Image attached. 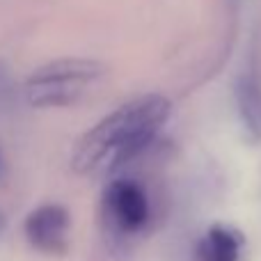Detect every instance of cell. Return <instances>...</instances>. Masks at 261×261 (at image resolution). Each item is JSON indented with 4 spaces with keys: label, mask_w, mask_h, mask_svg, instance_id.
<instances>
[{
    "label": "cell",
    "mask_w": 261,
    "mask_h": 261,
    "mask_svg": "<svg viewBox=\"0 0 261 261\" xmlns=\"http://www.w3.org/2000/svg\"><path fill=\"white\" fill-rule=\"evenodd\" d=\"M28 243L44 254H62L69 248L71 216L62 204H41L23 222Z\"/></svg>",
    "instance_id": "277c9868"
},
{
    "label": "cell",
    "mask_w": 261,
    "mask_h": 261,
    "mask_svg": "<svg viewBox=\"0 0 261 261\" xmlns=\"http://www.w3.org/2000/svg\"><path fill=\"white\" fill-rule=\"evenodd\" d=\"M243 236L229 225H211L197 241L195 259L197 261H241Z\"/></svg>",
    "instance_id": "5b68a950"
},
{
    "label": "cell",
    "mask_w": 261,
    "mask_h": 261,
    "mask_svg": "<svg viewBox=\"0 0 261 261\" xmlns=\"http://www.w3.org/2000/svg\"><path fill=\"white\" fill-rule=\"evenodd\" d=\"M172 113L165 96L147 94L106 115L76 142L71 167L78 174L110 172L142 153L156 140Z\"/></svg>",
    "instance_id": "6da1fadb"
},
{
    "label": "cell",
    "mask_w": 261,
    "mask_h": 261,
    "mask_svg": "<svg viewBox=\"0 0 261 261\" xmlns=\"http://www.w3.org/2000/svg\"><path fill=\"white\" fill-rule=\"evenodd\" d=\"M106 227L117 236H135L151 220L147 190L133 179H115L106 186L101 199Z\"/></svg>",
    "instance_id": "3957f363"
},
{
    "label": "cell",
    "mask_w": 261,
    "mask_h": 261,
    "mask_svg": "<svg viewBox=\"0 0 261 261\" xmlns=\"http://www.w3.org/2000/svg\"><path fill=\"white\" fill-rule=\"evenodd\" d=\"M5 227H7V218H5V213H3V211H0V236H3Z\"/></svg>",
    "instance_id": "9c48e42d"
},
{
    "label": "cell",
    "mask_w": 261,
    "mask_h": 261,
    "mask_svg": "<svg viewBox=\"0 0 261 261\" xmlns=\"http://www.w3.org/2000/svg\"><path fill=\"white\" fill-rule=\"evenodd\" d=\"M16 106V81L9 67L0 60V113H7Z\"/></svg>",
    "instance_id": "52a82bcc"
},
{
    "label": "cell",
    "mask_w": 261,
    "mask_h": 261,
    "mask_svg": "<svg viewBox=\"0 0 261 261\" xmlns=\"http://www.w3.org/2000/svg\"><path fill=\"white\" fill-rule=\"evenodd\" d=\"M236 106L243 126L254 140L261 138V87L257 78L245 73L236 83Z\"/></svg>",
    "instance_id": "8992f818"
},
{
    "label": "cell",
    "mask_w": 261,
    "mask_h": 261,
    "mask_svg": "<svg viewBox=\"0 0 261 261\" xmlns=\"http://www.w3.org/2000/svg\"><path fill=\"white\" fill-rule=\"evenodd\" d=\"M103 76V64L87 58H62L35 69L25 81V99L35 108H62L85 94Z\"/></svg>",
    "instance_id": "7a4b0ae2"
},
{
    "label": "cell",
    "mask_w": 261,
    "mask_h": 261,
    "mask_svg": "<svg viewBox=\"0 0 261 261\" xmlns=\"http://www.w3.org/2000/svg\"><path fill=\"white\" fill-rule=\"evenodd\" d=\"M7 174V163H5V153H3V147H0V181L5 179Z\"/></svg>",
    "instance_id": "ba28073f"
}]
</instances>
